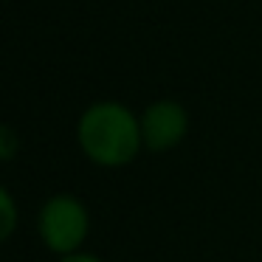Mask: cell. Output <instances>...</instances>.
<instances>
[{
	"instance_id": "obj_1",
	"label": "cell",
	"mask_w": 262,
	"mask_h": 262,
	"mask_svg": "<svg viewBox=\"0 0 262 262\" xmlns=\"http://www.w3.org/2000/svg\"><path fill=\"white\" fill-rule=\"evenodd\" d=\"M76 144L82 155L102 169L130 166L144 149L141 119L124 102L99 99L79 113Z\"/></svg>"
},
{
	"instance_id": "obj_2",
	"label": "cell",
	"mask_w": 262,
	"mask_h": 262,
	"mask_svg": "<svg viewBox=\"0 0 262 262\" xmlns=\"http://www.w3.org/2000/svg\"><path fill=\"white\" fill-rule=\"evenodd\" d=\"M37 234L42 245L57 256L82 251L91 234V211L76 194L59 192L42 200L37 211Z\"/></svg>"
},
{
	"instance_id": "obj_3",
	"label": "cell",
	"mask_w": 262,
	"mask_h": 262,
	"mask_svg": "<svg viewBox=\"0 0 262 262\" xmlns=\"http://www.w3.org/2000/svg\"><path fill=\"white\" fill-rule=\"evenodd\" d=\"M138 119H141L144 149H149V152H169L189 133V110L175 99L149 102L138 113Z\"/></svg>"
},
{
	"instance_id": "obj_4",
	"label": "cell",
	"mask_w": 262,
	"mask_h": 262,
	"mask_svg": "<svg viewBox=\"0 0 262 262\" xmlns=\"http://www.w3.org/2000/svg\"><path fill=\"white\" fill-rule=\"evenodd\" d=\"M17 228V203L6 186L0 189V239H12Z\"/></svg>"
},
{
	"instance_id": "obj_5",
	"label": "cell",
	"mask_w": 262,
	"mask_h": 262,
	"mask_svg": "<svg viewBox=\"0 0 262 262\" xmlns=\"http://www.w3.org/2000/svg\"><path fill=\"white\" fill-rule=\"evenodd\" d=\"M17 147H20L17 133H14L9 124L0 127V158H3V161H12L14 152H17Z\"/></svg>"
},
{
	"instance_id": "obj_6",
	"label": "cell",
	"mask_w": 262,
	"mask_h": 262,
	"mask_svg": "<svg viewBox=\"0 0 262 262\" xmlns=\"http://www.w3.org/2000/svg\"><path fill=\"white\" fill-rule=\"evenodd\" d=\"M59 262H104L102 256L91 254V251H74L68 256H59Z\"/></svg>"
}]
</instances>
